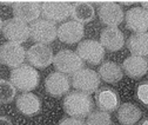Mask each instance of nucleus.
Listing matches in <instances>:
<instances>
[{"instance_id": "obj_12", "label": "nucleus", "mask_w": 148, "mask_h": 125, "mask_svg": "<svg viewBox=\"0 0 148 125\" xmlns=\"http://www.w3.org/2000/svg\"><path fill=\"white\" fill-rule=\"evenodd\" d=\"M13 14L24 23L35 21L41 14V6L36 1H16L13 4Z\"/></svg>"}, {"instance_id": "obj_2", "label": "nucleus", "mask_w": 148, "mask_h": 125, "mask_svg": "<svg viewBox=\"0 0 148 125\" xmlns=\"http://www.w3.org/2000/svg\"><path fill=\"white\" fill-rule=\"evenodd\" d=\"M40 76L33 66L23 64L11 72V83L23 92H29L39 85Z\"/></svg>"}, {"instance_id": "obj_27", "label": "nucleus", "mask_w": 148, "mask_h": 125, "mask_svg": "<svg viewBox=\"0 0 148 125\" xmlns=\"http://www.w3.org/2000/svg\"><path fill=\"white\" fill-rule=\"evenodd\" d=\"M59 125H86V123L81 118H75V117H69V118H64Z\"/></svg>"}, {"instance_id": "obj_1", "label": "nucleus", "mask_w": 148, "mask_h": 125, "mask_svg": "<svg viewBox=\"0 0 148 125\" xmlns=\"http://www.w3.org/2000/svg\"><path fill=\"white\" fill-rule=\"evenodd\" d=\"M64 110L71 117H75V118L87 117L93 110V100L87 93L74 91L65 97Z\"/></svg>"}, {"instance_id": "obj_9", "label": "nucleus", "mask_w": 148, "mask_h": 125, "mask_svg": "<svg viewBox=\"0 0 148 125\" xmlns=\"http://www.w3.org/2000/svg\"><path fill=\"white\" fill-rule=\"evenodd\" d=\"M26 58V51L20 44L5 43L0 47V61L8 67H18L23 65Z\"/></svg>"}, {"instance_id": "obj_14", "label": "nucleus", "mask_w": 148, "mask_h": 125, "mask_svg": "<svg viewBox=\"0 0 148 125\" xmlns=\"http://www.w3.org/2000/svg\"><path fill=\"white\" fill-rule=\"evenodd\" d=\"M85 34V28L84 25L75 21V20H71L66 21L60 27L58 28V38L60 41L65 44H75L81 41Z\"/></svg>"}, {"instance_id": "obj_18", "label": "nucleus", "mask_w": 148, "mask_h": 125, "mask_svg": "<svg viewBox=\"0 0 148 125\" xmlns=\"http://www.w3.org/2000/svg\"><path fill=\"white\" fill-rule=\"evenodd\" d=\"M16 108L25 116H34L40 111L41 102L36 95L24 92L16 98Z\"/></svg>"}, {"instance_id": "obj_8", "label": "nucleus", "mask_w": 148, "mask_h": 125, "mask_svg": "<svg viewBox=\"0 0 148 125\" xmlns=\"http://www.w3.org/2000/svg\"><path fill=\"white\" fill-rule=\"evenodd\" d=\"M3 33L10 43L21 44L29 38V27L26 23L13 18L4 23Z\"/></svg>"}, {"instance_id": "obj_6", "label": "nucleus", "mask_w": 148, "mask_h": 125, "mask_svg": "<svg viewBox=\"0 0 148 125\" xmlns=\"http://www.w3.org/2000/svg\"><path fill=\"white\" fill-rule=\"evenodd\" d=\"M77 55L82 61L92 65H98L103 60L105 48L100 41L94 39H87L81 41L77 47Z\"/></svg>"}, {"instance_id": "obj_21", "label": "nucleus", "mask_w": 148, "mask_h": 125, "mask_svg": "<svg viewBox=\"0 0 148 125\" xmlns=\"http://www.w3.org/2000/svg\"><path fill=\"white\" fill-rule=\"evenodd\" d=\"M128 50L133 56H148V33H134L128 38Z\"/></svg>"}, {"instance_id": "obj_19", "label": "nucleus", "mask_w": 148, "mask_h": 125, "mask_svg": "<svg viewBox=\"0 0 148 125\" xmlns=\"http://www.w3.org/2000/svg\"><path fill=\"white\" fill-rule=\"evenodd\" d=\"M122 70L125 71L128 77L138 79V78L143 77L147 73V71H148V61L143 57L131 56V57H128L123 61Z\"/></svg>"}, {"instance_id": "obj_13", "label": "nucleus", "mask_w": 148, "mask_h": 125, "mask_svg": "<svg viewBox=\"0 0 148 125\" xmlns=\"http://www.w3.org/2000/svg\"><path fill=\"white\" fill-rule=\"evenodd\" d=\"M126 26L135 33L148 31V11L142 7H134L126 12Z\"/></svg>"}, {"instance_id": "obj_29", "label": "nucleus", "mask_w": 148, "mask_h": 125, "mask_svg": "<svg viewBox=\"0 0 148 125\" xmlns=\"http://www.w3.org/2000/svg\"><path fill=\"white\" fill-rule=\"evenodd\" d=\"M141 6H142V8L148 11V1H141Z\"/></svg>"}, {"instance_id": "obj_15", "label": "nucleus", "mask_w": 148, "mask_h": 125, "mask_svg": "<svg viewBox=\"0 0 148 125\" xmlns=\"http://www.w3.org/2000/svg\"><path fill=\"white\" fill-rule=\"evenodd\" d=\"M69 78L61 72H53L45 80L46 91L54 97H60L67 93L69 91Z\"/></svg>"}, {"instance_id": "obj_30", "label": "nucleus", "mask_w": 148, "mask_h": 125, "mask_svg": "<svg viewBox=\"0 0 148 125\" xmlns=\"http://www.w3.org/2000/svg\"><path fill=\"white\" fill-rule=\"evenodd\" d=\"M140 125H148V118H147V119H143Z\"/></svg>"}, {"instance_id": "obj_20", "label": "nucleus", "mask_w": 148, "mask_h": 125, "mask_svg": "<svg viewBox=\"0 0 148 125\" xmlns=\"http://www.w3.org/2000/svg\"><path fill=\"white\" fill-rule=\"evenodd\" d=\"M141 111L135 104L125 103L118 109V120L122 125H134L141 118Z\"/></svg>"}, {"instance_id": "obj_3", "label": "nucleus", "mask_w": 148, "mask_h": 125, "mask_svg": "<svg viewBox=\"0 0 148 125\" xmlns=\"http://www.w3.org/2000/svg\"><path fill=\"white\" fill-rule=\"evenodd\" d=\"M72 85L74 88L84 93L97 92L100 85V77L94 70L82 67L72 77Z\"/></svg>"}, {"instance_id": "obj_26", "label": "nucleus", "mask_w": 148, "mask_h": 125, "mask_svg": "<svg viewBox=\"0 0 148 125\" xmlns=\"http://www.w3.org/2000/svg\"><path fill=\"white\" fill-rule=\"evenodd\" d=\"M136 97L142 104L148 105V81H143L138 86Z\"/></svg>"}, {"instance_id": "obj_24", "label": "nucleus", "mask_w": 148, "mask_h": 125, "mask_svg": "<svg viewBox=\"0 0 148 125\" xmlns=\"http://www.w3.org/2000/svg\"><path fill=\"white\" fill-rule=\"evenodd\" d=\"M16 95V88L14 85L5 79H0V103H11Z\"/></svg>"}, {"instance_id": "obj_4", "label": "nucleus", "mask_w": 148, "mask_h": 125, "mask_svg": "<svg viewBox=\"0 0 148 125\" xmlns=\"http://www.w3.org/2000/svg\"><path fill=\"white\" fill-rule=\"evenodd\" d=\"M53 64L59 72L67 75H74L84 66V61L81 60V58L71 50L59 51L53 59Z\"/></svg>"}, {"instance_id": "obj_17", "label": "nucleus", "mask_w": 148, "mask_h": 125, "mask_svg": "<svg viewBox=\"0 0 148 125\" xmlns=\"http://www.w3.org/2000/svg\"><path fill=\"white\" fill-rule=\"evenodd\" d=\"M100 43L103 48L115 52L122 48L125 44V35L118 27H106L101 31Z\"/></svg>"}, {"instance_id": "obj_10", "label": "nucleus", "mask_w": 148, "mask_h": 125, "mask_svg": "<svg viewBox=\"0 0 148 125\" xmlns=\"http://www.w3.org/2000/svg\"><path fill=\"white\" fill-rule=\"evenodd\" d=\"M26 57L31 66L38 68H44L49 66L54 59L52 48L44 44H35L31 46L27 50Z\"/></svg>"}, {"instance_id": "obj_23", "label": "nucleus", "mask_w": 148, "mask_h": 125, "mask_svg": "<svg viewBox=\"0 0 148 125\" xmlns=\"http://www.w3.org/2000/svg\"><path fill=\"white\" fill-rule=\"evenodd\" d=\"M99 77L106 83H118L122 79L121 67L113 61H106L99 67Z\"/></svg>"}, {"instance_id": "obj_16", "label": "nucleus", "mask_w": 148, "mask_h": 125, "mask_svg": "<svg viewBox=\"0 0 148 125\" xmlns=\"http://www.w3.org/2000/svg\"><path fill=\"white\" fill-rule=\"evenodd\" d=\"M95 103L100 111L105 112H113L118 110L120 106V99L118 93L109 87H102L100 90H97Z\"/></svg>"}, {"instance_id": "obj_28", "label": "nucleus", "mask_w": 148, "mask_h": 125, "mask_svg": "<svg viewBox=\"0 0 148 125\" xmlns=\"http://www.w3.org/2000/svg\"><path fill=\"white\" fill-rule=\"evenodd\" d=\"M0 125H13V124H12V122L7 117L0 116Z\"/></svg>"}, {"instance_id": "obj_31", "label": "nucleus", "mask_w": 148, "mask_h": 125, "mask_svg": "<svg viewBox=\"0 0 148 125\" xmlns=\"http://www.w3.org/2000/svg\"><path fill=\"white\" fill-rule=\"evenodd\" d=\"M3 26H4V21L1 20V18H0V31L3 30Z\"/></svg>"}, {"instance_id": "obj_7", "label": "nucleus", "mask_w": 148, "mask_h": 125, "mask_svg": "<svg viewBox=\"0 0 148 125\" xmlns=\"http://www.w3.org/2000/svg\"><path fill=\"white\" fill-rule=\"evenodd\" d=\"M72 5L67 1H45L41 4L44 19L51 23H60L71 15Z\"/></svg>"}, {"instance_id": "obj_32", "label": "nucleus", "mask_w": 148, "mask_h": 125, "mask_svg": "<svg viewBox=\"0 0 148 125\" xmlns=\"http://www.w3.org/2000/svg\"><path fill=\"white\" fill-rule=\"evenodd\" d=\"M122 4H123V5H131V4H133V3H132V1H131V3H129V1H123Z\"/></svg>"}, {"instance_id": "obj_22", "label": "nucleus", "mask_w": 148, "mask_h": 125, "mask_svg": "<svg viewBox=\"0 0 148 125\" xmlns=\"http://www.w3.org/2000/svg\"><path fill=\"white\" fill-rule=\"evenodd\" d=\"M71 15L73 17V19L80 23V24H85V23H89L94 19L95 15V10L88 3H74V5H72V11H71Z\"/></svg>"}, {"instance_id": "obj_25", "label": "nucleus", "mask_w": 148, "mask_h": 125, "mask_svg": "<svg viewBox=\"0 0 148 125\" xmlns=\"http://www.w3.org/2000/svg\"><path fill=\"white\" fill-rule=\"evenodd\" d=\"M86 125H112V119L108 112L93 111L89 113Z\"/></svg>"}, {"instance_id": "obj_11", "label": "nucleus", "mask_w": 148, "mask_h": 125, "mask_svg": "<svg viewBox=\"0 0 148 125\" xmlns=\"http://www.w3.org/2000/svg\"><path fill=\"white\" fill-rule=\"evenodd\" d=\"M98 13L101 23L108 27H116L122 23L125 17L121 6L116 3H103L100 5Z\"/></svg>"}, {"instance_id": "obj_5", "label": "nucleus", "mask_w": 148, "mask_h": 125, "mask_svg": "<svg viewBox=\"0 0 148 125\" xmlns=\"http://www.w3.org/2000/svg\"><path fill=\"white\" fill-rule=\"evenodd\" d=\"M29 37L36 44H51L58 37V28L55 25L46 19H39L32 23L29 26Z\"/></svg>"}]
</instances>
